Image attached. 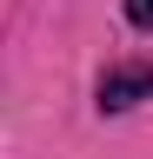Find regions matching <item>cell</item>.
Instances as JSON below:
<instances>
[{
	"mask_svg": "<svg viewBox=\"0 0 153 159\" xmlns=\"http://www.w3.org/2000/svg\"><path fill=\"white\" fill-rule=\"evenodd\" d=\"M140 99H153V66L140 60V66H107L100 86H93V106L100 113H133Z\"/></svg>",
	"mask_w": 153,
	"mask_h": 159,
	"instance_id": "obj_1",
	"label": "cell"
},
{
	"mask_svg": "<svg viewBox=\"0 0 153 159\" xmlns=\"http://www.w3.org/2000/svg\"><path fill=\"white\" fill-rule=\"evenodd\" d=\"M120 13H127L133 33H153V0H120Z\"/></svg>",
	"mask_w": 153,
	"mask_h": 159,
	"instance_id": "obj_2",
	"label": "cell"
}]
</instances>
